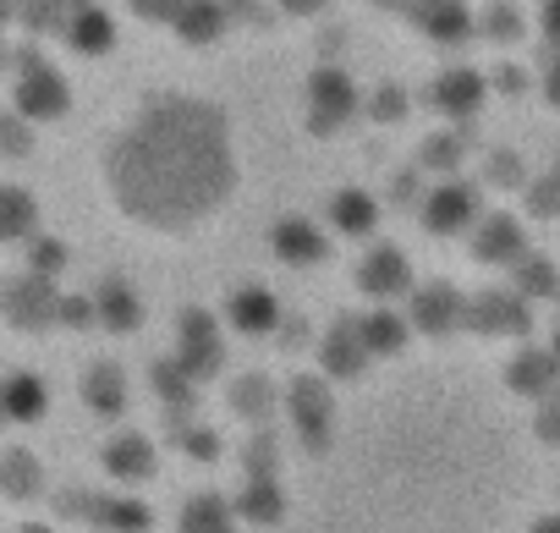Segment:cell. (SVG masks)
Segmentation results:
<instances>
[{
  "mask_svg": "<svg viewBox=\"0 0 560 533\" xmlns=\"http://www.w3.org/2000/svg\"><path fill=\"white\" fill-rule=\"evenodd\" d=\"M83 396H89V407L116 413V407H121V374H116V369H94V374L83 380Z\"/></svg>",
  "mask_w": 560,
  "mask_h": 533,
  "instance_id": "cell-13",
  "label": "cell"
},
{
  "mask_svg": "<svg viewBox=\"0 0 560 533\" xmlns=\"http://www.w3.org/2000/svg\"><path fill=\"white\" fill-rule=\"evenodd\" d=\"M0 154H28V116L18 105L0 111Z\"/></svg>",
  "mask_w": 560,
  "mask_h": 533,
  "instance_id": "cell-15",
  "label": "cell"
},
{
  "mask_svg": "<svg viewBox=\"0 0 560 533\" xmlns=\"http://www.w3.org/2000/svg\"><path fill=\"white\" fill-rule=\"evenodd\" d=\"M18 533H50V528H45V522H23Z\"/></svg>",
  "mask_w": 560,
  "mask_h": 533,
  "instance_id": "cell-23",
  "label": "cell"
},
{
  "mask_svg": "<svg viewBox=\"0 0 560 533\" xmlns=\"http://www.w3.org/2000/svg\"><path fill=\"white\" fill-rule=\"evenodd\" d=\"M336 225L352 231V236H363V231L374 225V204H369L363 193H341V198H336Z\"/></svg>",
  "mask_w": 560,
  "mask_h": 533,
  "instance_id": "cell-14",
  "label": "cell"
},
{
  "mask_svg": "<svg viewBox=\"0 0 560 533\" xmlns=\"http://www.w3.org/2000/svg\"><path fill=\"white\" fill-rule=\"evenodd\" d=\"M100 320H105L110 331H132V325H138V298H132L127 287H105V292H100Z\"/></svg>",
  "mask_w": 560,
  "mask_h": 533,
  "instance_id": "cell-10",
  "label": "cell"
},
{
  "mask_svg": "<svg viewBox=\"0 0 560 533\" xmlns=\"http://www.w3.org/2000/svg\"><path fill=\"white\" fill-rule=\"evenodd\" d=\"M363 287L380 292V298H385V292H401V287H407V258H401L396 247H380V253L369 258V270H363Z\"/></svg>",
  "mask_w": 560,
  "mask_h": 533,
  "instance_id": "cell-7",
  "label": "cell"
},
{
  "mask_svg": "<svg viewBox=\"0 0 560 533\" xmlns=\"http://www.w3.org/2000/svg\"><path fill=\"white\" fill-rule=\"evenodd\" d=\"M34 220H39V209H34V198H28L23 187H0V242L28 236Z\"/></svg>",
  "mask_w": 560,
  "mask_h": 533,
  "instance_id": "cell-5",
  "label": "cell"
},
{
  "mask_svg": "<svg viewBox=\"0 0 560 533\" xmlns=\"http://www.w3.org/2000/svg\"><path fill=\"white\" fill-rule=\"evenodd\" d=\"M67 264V247L61 242H34V276H56Z\"/></svg>",
  "mask_w": 560,
  "mask_h": 533,
  "instance_id": "cell-17",
  "label": "cell"
},
{
  "mask_svg": "<svg viewBox=\"0 0 560 533\" xmlns=\"http://www.w3.org/2000/svg\"><path fill=\"white\" fill-rule=\"evenodd\" d=\"M544 28H549V39H560V0H549V12H544Z\"/></svg>",
  "mask_w": 560,
  "mask_h": 533,
  "instance_id": "cell-20",
  "label": "cell"
},
{
  "mask_svg": "<svg viewBox=\"0 0 560 533\" xmlns=\"http://www.w3.org/2000/svg\"><path fill=\"white\" fill-rule=\"evenodd\" d=\"M275 247L287 253V258H319V253H325V242H319L303 220H287V225H280V231H275Z\"/></svg>",
  "mask_w": 560,
  "mask_h": 533,
  "instance_id": "cell-11",
  "label": "cell"
},
{
  "mask_svg": "<svg viewBox=\"0 0 560 533\" xmlns=\"http://www.w3.org/2000/svg\"><path fill=\"white\" fill-rule=\"evenodd\" d=\"M61 320H72V325H78V320H89V303H78V298H72V303H61Z\"/></svg>",
  "mask_w": 560,
  "mask_h": 533,
  "instance_id": "cell-21",
  "label": "cell"
},
{
  "mask_svg": "<svg viewBox=\"0 0 560 533\" xmlns=\"http://www.w3.org/2000/svg\"><path fill=\"white\" fill-rule=\"evenodd\" d=\"M39 484H45V467H39V456L34 451H7L0 456V489H7L12 500H34L39 495Z\"/></svg>",
  "mask_w": 560,
  "mask_h": 533,
  "instance_id": "cell-3",
  "label": "cell"
},
{
  "mask_svg": "<svg viewBox=\"0 0 560 533\" xmlns=\"http://www.w3.org/2000/svg\"><path fill=\"white\" fill-rule=\"evenodd\" d=\"M176 7H182V0H138L143 18H176Z\"/></svg>",
  "mask_w": 560,
  "mask_h": 533,
  "instance_id": "cell-18",
  "label": "cell"
},
{
  "mask_svg": "<svg viewBox=\"0 0 560 533\" xmlns=\"http://www.w3.org/2000/svg\"><path fill=\"white\" fill-rule=\"evenodd\" d=\"M105 467H110L116 478H143V473L154 467V456H149V440H138V434H121V440L105 451Z\"/></svg>",
  "mask_w": 560,
  "mask_h": 533,
  "instance_id": "cell-8",
  "label": "cell"
},
{
  "mask_svg": "<svg viewBox=\"0 0 560 533\" xmlns=\"http://www.w3.org/2000/svg\"><path fill=\"white\" fill-rule=\"evenodd\" d=\"M549 100H555V105H560V67H555V72H549Z\"/></svg>",
  "mask_w": 560,
  "mask_h": 533,
  "instance_id": "cell-22",
  "label": "cell"
},
{
  "mask_svg": "<svg viewBox=\"0 0 560 533\" xmlns=\"http://www.w3.org/2000/svg\"><path fill=\"white\" fill-rule=\"evenodd\" d=\"M110 34H116V28H110V18H105V12H94V7H89V12H78V23H72V45H78V50H89V56L110 50Z\"/></svg>",
  "mask_w": 560,
  "mask_h": 533,
  "instance_id": "cell-9",
  "label": "cell"
},
{
  "mask_svg": "<svg viewBox=\"0 0 560 533\" xmlns=\"http://www.w3.org/2000/svg\"><path fill=\"white\" fill-rule=\"evenodd\" d=\"M182 533H236V517H231V506H225V500L198 495V500L182 511Z\"/></svg>",
  "mask_w": 560,
  "mask_h": 533,
  "instance_id": "cell-6",
  "label": "cell"
},
{
  "mask_svg": "<svg viewBox=\"0 0 560 533\" xmlns=\"http://www.w3.org/2000/svg\"><path fill=\"white\" fill-rule=\"evenodd\" d=\"M0 418H7V407H0Z\"/></svg>",
  "mask_w": 560,
  "mask_h": 533,
  "instance_id": "cell-24",
  "label": "cell"
},
{
  "mask_svg": "<svg viewBox=\"0 0 560 533\" xmlns=\"http://www.w3.org/2000/svg\"><path fill=\"white\" fill-rule=\"evenodd\" d=\"M236 176L242 160L231 116L198 94L143 100L100 154L110 209L149 236H192L220 220Z\"/></svg>",
  "mask_w": 560,
  "mask_h": 533,
  "instance_id": "cell-1",
  "label": "cell"
},
{
  "mask_svg": "<svg viewBox=\"0 0 560 533\" xmlns=\"http://www.w3.org/2000/svg\"><path fill=\"white\" fill-rule=\"evenodd\" d=\"M18 111L28 121H56L67 111V83L39 56H23V67H18Z\"/></svg>",
  "mask_w": 560,
  "mask_h": 533,
  "instance_id": "cell-2",
  "label": "cell"
},
{
  "mask_svg": "<svg viewBox=\"0 0 560 533\" xmlns=\"http://www.w3.org/2000/svg\"><path fill=\"white\" fill-rule=\"evenodd\" d=\"M0 407H7V418L28 424L45 413V385L34 374H12V380H0Z\"/></svg>",
  "mask_w": 560,
  "mask_h": 533,
  "instance_id": "cell-4",
  "label": "cell"
},
{
  "mask_svg": "<svg viewBox=\"0 0 560 533\" xmlns=\"http://www.w3.org/2000/svg\"><path fill=\"white\" fill-rule=\"evenodd\" d=\"M231 309H236L231 320H236L242 331H253V325H258V331H269V325H275V298H269V292H242Z\"/></svg>",
  "mask_w": 560,
  "mask_h": 533,
  "instance_id": "cell-12",
  "label": "cell"
},
{
  "mask_svg": "<svg viewBox=\"0 0 560 533\" xmlns=\"http://www.w3.org/2000/svg\"><path fill=\"white\" fill-rule=\"evenodd\" d=\"M538 434H544L549 445H560V402H555V407L544 413V424H538Z\"/></svg>",
  "mask_w": 560,
  "mask_h": 533,
  "instance_id": "cell-19",
  "label": "cell"
},
{
  "mask_svg": "<svg viewBox=\"0 0 560 533\" xmlns=\"http://www.w3.org/2000/svg\"><path fill=\"white\" fill-rule=\"evenodd\" d=\"M462 215H467V198H462V193H451V187L429 204V225H434V231H456V225H462Z\"/></svg>",
  "mask_w": 560,
  "mask_h": 533,
  "instance_id": "cell-16",
  "label": "cell"
}]
</instances>
